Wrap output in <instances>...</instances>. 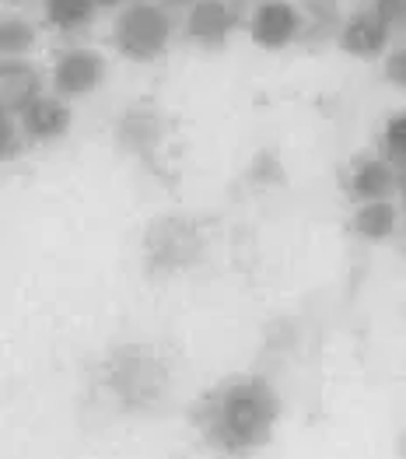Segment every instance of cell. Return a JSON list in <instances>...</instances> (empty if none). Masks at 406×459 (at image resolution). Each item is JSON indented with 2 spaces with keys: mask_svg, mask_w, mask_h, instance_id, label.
Here are the masks:
<instances>
[{
  "mask_svg": "<svg viewBox=\"0 0 406 459\" xmlns=\"http://www.w3.org/2000/svg\"><path fill=\"white\" fill-rule=\"evenodd\" d=\"M14 152H18V126H14L11 113L0 109V161L11 158Z\"/></svg>",
  "mask_w": 406,
  "mask_h": 459,
  "instance_id": "obj_15",
  "label": "cell"
},
{
  "mask_svg": "<svg viewBox=\"0 0 406 459\" xmlns=\"http://www.w3.org/2000/svg\"><path fill=\"white\" fill-rule=\"evenodd\" d=\"M172 36V18L161 4L154 0H130L112 25V42L126 60L137 64H151L165 53Z\"/></svg>",
  "mask_w": 406,
  "mask_h": 459,
  "instance_id": "obj_2",
  "label": "cell"
},
{
  "mask_svg": "<svg viewBox=\"0 0 406 459\" xmlns=\"http://www.w3.org/2000/svg\"><path fill=\"white\" fill-rule=\"evenodd\" d=\"M400 193H403V200H406V169L400 172Z\"/></svg>",
  "mask_w": 406,
  "mask_h": 459,
  "instance_id": "obj_18",
  "label": "cell"
},
{
  "mask_svg": "<svg viewBox=\"0 0 406 459\" xmlns=\"http://www.w3.org/2000/svg\"><path fill=\"white\" fill-rule=\"evenodd\" d=\"M393 190H400V169L389 158H361L350 172V193L354 200H389Z\"/></svg>",
  "mask_w": 406,
  "mask_h": 459,
  "instance_id": "obj_8",
  "label": "cell"
},
{
  "mask_svg": "<svg viewBox=\"0 0 406 459\" xmlns=\"http://www.w3.org/2000/svg\"><path fill=\"white\" fill-rule=\"evenodd\" d=\"M39 99V74L25 60H4L0 64V109L22 116Z\"/></svg>",
  "mask_w": 406,
  "mask_h": 459,
  "instance_id": "obj_9",
  "label": "cell"
},
{
  "mask_svg": "<svg viewBox=\"0 0 406 459\" xmlns=\"http://www.w3.org/2000/svg\"><path fill=\"white\" fill-rule=\"evenodd\" d=\"M277 414V393L263 379H235L211 396L203 431L221 453H249L270 438Z\"/></svg>",
  "mask_w": 406,
  "mask_h": 459,
  "instance_id": "obj_1",
  "label": "cell"
},
{
  "mask_svg": "<svg viewBox=\"0 0 406 459\" xmlns=\"http://www.w3.org/2000/svg\"><path fill=\"white\" fill-rule=\"evenodd\" d=\"M235 7L228 0H193L189 14H186V36L196 46H224V39L235 29Z\"/></svg>",
  "mask_w": 406,
  "mask_h": 459,
  "instance_id": "obj_5",
  "label": "cell"
},
{
  "mask_svg": "<svg viewBox=\"0 0 406 459\" xmlns=\"http://www.w3.org/2000/svg\"><path fill=\"white\" fill-rule=\"evenodd\" d=\"M382 148L396 169H406V113L389 116V123L382 130Z\"/></svg>",
  "mask_w": 406,
  "mask_h": 459,
  "instance_id": "obj_13",
  "label": "cell"
},
{
  "mask_svg": "<svg viewBox=\"0 0 406 459\" xmlns=\"http://www.w3.org/2000/svg\"><path fill=\"white\" fill-rule=\"evenodd\" d=\"M396 225H400V211L389 200L361 204L354 211V221H350V229L358 231V238H365V242H385L396 231Z\"/></svg>",
  "mask_w": 406,
  "mask_h": 459,
  "instance_id": "obj_10",
  "label": "cell"
},
{
  "mask_svg": "<svg viewBox=\"0 0 406 459\" xmlns=\"http://www.w3.org/2000/svg\"><path fill=\"white\" fill-rule=\"evenodd\" d=\"M389 25L375 14V11H358L347 18V25L340 29V49L358 56V60H371L389 46Z\"/></svg>",
  "mask_w": 406,
  "mask_h": 459,
  "instance_id": "obj_6",
  "label": "cell"
},
{
  "mask_svg": "<svg viewBox=\"0 0 406 459\" xmlns=\"http://www.w3.org/2000/svg\"><path fill=\"white\" fill-rule=\"evenodd\" d=\"M42 11H46V22L60 32H77L84 25H91L95 11H99V0H42Z\"/></svg>",
  "mask_w": 406,
  "mask_h": 459,
  "instance_id": "obj_11",
  "label": "cell"
},
{
  "mask_svg": "<svg viewBox=\"0 0 406 459\" xmlns=\"http://www.w3.org/2000/svg\"><path fill=\"white\" fill-rule=\"evenodd\" d=\"M18 4H22V0H18Z\"/></svg>",
  "mask_w": 406,
  "mask_h": 459,
  "instance_id": "obj_21",
  "label": "cell"
},
{
  "mask_svg": "<svg viewBox=\"0 0 406 459\" xmlns=\"http://www.w3.org/2000/svg\"><path fill=\"white\" fill-rule=\"evenodd\" d=\"M371 11L389 25V29H400L406 25V0H375Z\"/></svg>",
  "mask_w": 406,
  "mask_h": 459,
  "instance_id": "obj_14",
  "label": "cell"
},
{
  "mask_svg": "<svg viewBox=\"0 0 406 459\" xmlns=\"http://www.w3.org/2000/svg\"><path fill=\"white\" fill-rule=\"evenodd\" d=\"M119 4H130V0H99V7H119Z\"/></svg>",
  "mask_w": 406,
  "mask_h": 459,
  "instance_id": "obj_17",
  "label": "cell"
},
{
  "mask_svg": "<svg viewBox=\"0 0 406 459\" xmlns=\"http://www.w3.org/2000/svg\"><path fill=\"white\" fill-rule=\"evenodd\" d=\"M36 46V29L25 18H0V56L4 60H22Z\"/></svg>",
  "mask_w": 406,
  "mask_h": 459,
  "instance_id": "obj_12",
  "label": "cell"
},
{
  "mask_svg": "<svg viewBox=\"0 0 406 459\" xmlns=\"http://www.w3.org/2000/svg\"><path fill=\"white\" fill-rule=\"evenodd\" d=\"M102 71H106L102 53L84 49V46L67 49L56 60V67H53V91L60 99H67V102L71 99H84V95H91L102 84Z\"/></svg>",
  "mask_w": 406,
  "mask_h": 459,
  "instance_id": "obj_3",
  "label": "cell"
},
{
  "mask_svg": "<svg viewBox=\"0 0 406 459\" xmlns=\"http://www.w3.org/2000/svg\"><path fill=\"white\" fill-rule=\"evenodd\" d=\"M249 32H253V42L263 49H284L301 32V14L291 0H259Z\"/></svg>",
  "mask_w": 406,
  "mask_h": 459,
  "instance_id": "obj_4",
  "label": "cell"
},
{
  "mask_svg": "<svg viewBox=\"0 0 406 459\" xmlns=\"http://www.w3.org/2000/svg\"><path fill=\"white\" fill-rule=\"evenodd\" d=\"M403 242H406V225H403Z\"/></svg>",
  "mask_w": 406,
  "mask_h": 459,
  "instance_id": "obj_20",
  "label": "cell"
},
{
  "mask_svg": "<svg viewBox=\"0 0 406 459\" xmlns=\"http://www.w3.org/2000/svg\"><path fill=\"white\" fill-rule=\"evenodd\" d=\"M385 81L396 84V88H406V46L403 49H393L385 56Z\"/></svg>",
  "mask_w": 406,
  "mask_h": 459,
  "instance_id": "obj_16",
  "label": "cell"
},
{
  "mask_svg": "<svg viewBox=\"0 0 406 459\" xmlns=\"http://www.w3.org/2000/svg\"><path fill=\"white\" fill-rule=\"evenodd\" d=\"M71 126V109H67V99L60 95H39L36 102L22 113V130L29 141L39 144H49V141H60Z\"/></svg>",
  "mask_w": 406,
  "mask_h": 459,
  "instance_id": "obj_7",
  "label": "cell"
},
{
  "mask_svg": "<svg viewBox=\"0 0 406 459\" xmlns=\"http://www.w3.org/2000/svg\"><path fill=\"white\" fill-rule=\"evenodd\" d=\"M161 4H172V7H183V4H193V0H161Z\"/></svg>",
  "mask_w": 406,
  "mask_h": 459,
  "instance_id": "obj_19",
  "label": "cell"
}]
</instances>
